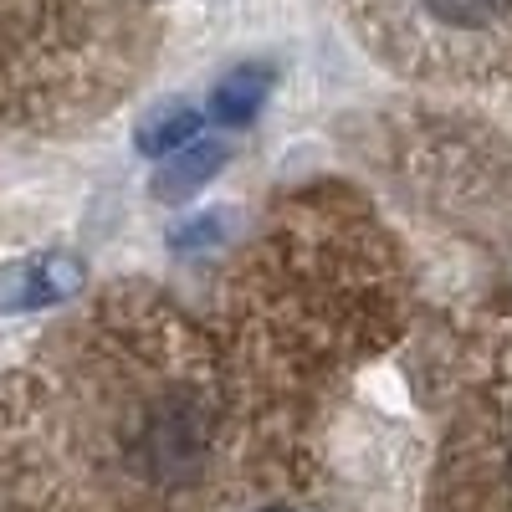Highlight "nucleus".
<instances>
[{
	"label": "nucleus",
	"mask_w": 512,
	"mask_h": 512,
	"mask_svg": "<svg viewBox=\"0 0 512 512\" xmlns=\"http://www.w3.org/2000/svg\"><path fill=\"white\" fill-rule=\"evenodd\" d=\"M221 164H226V149H221V144H190V149H180V154L164 159V169L154 175V195H159V200H185V195H195L205 180H216Z\"/></svg>",
	"instance_id": "obj_4"
},
{
	"label": "nucleus",
	"mask_w": 512,
	"mask_h": 512,
	"mask_svg": "<svg viewBox=\"0 0 512 512\" xmlns=\"http://www.w3.org/2000/svg\"><path fill=\"white\" fill-rule=\"evenodd\" d=\"M267 88H272V67H262V62H246V67H236V72H226L216 88H210V113H216L221 123H251L256 118V108L267 103Z\"/></svg>",
	"instance_id": "obj_3"
},
{
	"label": "nucleus",
	"mask_w": 512,
	"mask_h": 512,
	"mask_svg": "<svg viewBox=\"0 0 512 512\" xmlns=\"http://www.w3.org/2000/svg\"><path fill=\"white\" fill-rule=\"evenodd\" d=\"M415 16L431 36L492 41L512 26V0H415Z\"/></svg>",
	"instance_id": "obj_1"
},
{
	"label": "nucleus",
	"mask_w": 512,
	"mask_h": 512,
	"mask_svg": "<svg viewBox=\"0 0 512 512\" xmlns=\"http://www.w3.org/2000/svg\"><path fill=\"white\" fill-rule=\"evenodd\" d=\"M262 512H292V507H262Z\"/></svg>",
	"instance_id": "obj_8"
},
{
	"label": "nucleus",
	"mask_w": 512,
	"mask_h": 512,
	"mask_svg": "<svg viewBox=\"0 0 512 512\" xmlns=\"http://www.w3.org/2000/svg\"><path fill=\"white\" fill-rule=\"evenodd\" d=\"M226 236V216H216V210H210V216H195V221H185L175 236H169V246H175L180 256H195V251H210Z\"/></svg>",
	"instance_id": "obj_6"
},
{
	"label": "nucleus",
	"mask_w": 512,
	"mask_h": 512,
	"mask_svg": "<svg viewBox=\"0 0 512 512\" xmlns=\"http://www.w3.org/2000/svg\"><path fill=\"white\" fill-rule=\"evenodd\" d=\"M497 482H502V512H512V410L502 415V436H497Z\"/></svg>",
	"instance_id": "obj_7"
},
{
	"label": "nucleus",
	"mask_w": 512,
	"mask_h": 512,
	"mask_svg": "<svg viewBox=\"0 0 512 512\" xmlns=\"http://www.w3.org/2000/svg\"><path fill=\"white\" fill-rule=\"evenodd\" d=\"M195 134H200V113H195L190 103H169V108H159V113H149V118L139 123L134 144H139L149 159H169V154L190 149Z\"/></svg>",
	"instance_id": "obj_5"
},
{
	"label": "nucleus",
	"mask_w": 512,
	"mask_h": 512,
	"mask_svg": "<svg viewBox=\"0 0 512 512\" xmlns=\"http://www.w3.org/2000/svg\"><path fill=\"white\" fill-rule=\"evenodd\" d=\"M11 282H16V292L6 297L11 308H52L82 287V262L67 251H52V256H36V262L16 267Z\"/></svg>",
	"instance_id": "obj_2"
}]
</instances>
